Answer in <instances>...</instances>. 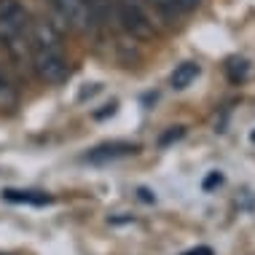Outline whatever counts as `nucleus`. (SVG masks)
Segmentation results:
<instances>
[{
	"label": "nucleus",
	"instance_id": "nucleus-1",
	"mask_svg": "<svg viewBox=\"0 0 255 255\" xmlns=\"http://www.w3.org/2000/svg\"><path fill=\"white\" fill-rule=\"evenodd\" d=\"M30 67L49 86L62 84L70 75V62L65 57L62 32L46 19L30 22Z\"/></svg>",
	"mask_w": 255,
	"mask_h": 255
},
{
	"label": "nucleus",
	"instance_id": "nucleus-2",
	"mask_svg": "<svg viewBox=\"0 0 255 255\" xmlns=\"http://www.w3.org/2000/svg\"><path fill=\"white\" fill-rule=\"evenodd\" d=\"M116 16L124 30L137 40H150L156 35L153 13L142 0H116Z\"/></svg>",
	"mask_w": 255,
	"mask_h": 255
},
{
	"label": "nucleus",
	"instance_id": "nucleus-3",
	"mask_svg": "<svg viewBox=\"0 0 255 255\" xmlns=\"http://www.w3.org/2000/svg\"><path fill=\"white\" fill-rule=\"evenodd\" d=\"M51 8L62 16V22L78 32H89L94 24V11L89 0H49Z\"/></svg>",
	"mask_w": 255,
	"mask_h": 255
},
{
	"label": "nucleus",
	"instance_id": "nucleus-4",
	"mask_svg": "<svg viewBox=\"0 0 255 255\" xmlns=\"http://www.w3.org/2000/svg\"><path fill=\"white\" fill-rule=\"evenodd\" d=\"M134 145L132 142H105V145H97L94 150H89L86 153V161L89 164H110V161H119V158L134 153Z\"/></svg>",
	"mask_w": 255,
	"mask_h": 255
},
{
	"label": "nucleus",
	"instance_id": "nucleus-5",
	"mask_svg": "<svg viewBox=\"0 0 255 255\" xmlns=\"http://www.w3.org/2000/svg\"><path fill=\"white\" fill-rule=\"evenodd\" d=\"M0 22L22 27V30H30L32 16H30V11L24 8L22 0H0Z\"/></svg>",
	"mask_w": 255,
	"mask_h": 255
},
{
	"label": "nucleus",
	"instance_id": "nucleus-6",
	"mask_svg": "<svg viewBox=\"0 0 255 255\" xmlns=\"http://www.w3.org/2000/svg\"><path fill=\"white\" fill-rule=\"evenodd\" d=\"M3 199L11 204H32V207H46L54 202L46 191H16V188L3 191Z\"/></svg>",
	"mask_w": 255,
	"mask_h": 255
},
{
	"label": "nucleus",
	"instance_id": "nucleus-7",
	"mask_svg": "<svg viewBox=\"0 0 255 255\" xmlns=\"http://www.w3.org/2000/svg\"><path fill=\"white\" fill-rule=\"evenodd\" d=\"M199 65L196 62H183V65H177L175 67V73H172V89H177V92H180V89H188L191 84H194V81L199 78Z\"/></svg>",
	"mask_w": 255,
	"mask_h": 255
},
{
	"label": "nucleus",
	"instance_id": "nucleus-8",
	"mask_svg": "<svg viewBox=\"0 0 255 255\" xmlns=\"http://www.w3.org/2000/svg\"><path fill=\"white\" fill-rule=\"evenodd\" d=\"M19 105V92L8 78V70L0 67V110H13Z\"/></svg>",
	"mask_w": 255,
	"mask_h": 255
},
{
	"label": "nucleus",
	"instance_id": "nucleus-9",
	"mask_svg": "<svg viewBox=\"0 0 255 255\" xmlns=\"http://www.w3.org/2000/svg\"><path fill=\"white\" fill-rule=\"evenodd\" d=\"M142 3L150 8V13H158V16L167 19V22H175V19L183 13L175 0H142Z\"/></svg>",
	"mask_w": 255,
	"mask_h": 255
},
{
	"label": "nucleus",
	"instance_id": "nucleus-10",
	"mask_svg": "<svg viewBox=\"0 0 255 255\" xmlns=\"http://www.w3.org/2000/svg\"><path fill=\"white\" fill-rule=\"evenodd\" d=\"M220 183H223V175H218V172H210V175L204 177L202 188H204V191H212V188H215V185H220Z\"/></svg>",
	"mask_w": 255,
	"mask_h": 255
},
{
	"label": "nucleus",
	"instance_id": "nucleus-11",
	"mask_svg": "<svg viewBox=\"0 0 255 255\" xmlns=\"http://www.w3.org/2000/svg\"><path fill=\"white\" fill-rule=\"evenodd\" d=\"M177 137H183V127H175L169 134H164V137H161V145H169L172 140H177Z\"/></svg>",
	"mask_w": 255,
	"mask_h": 255
},
{
	"label": "nucleus",
	"instance_id": "nucleus-12",
	"mask_svg": "<svg viewBox=\"0 0 255 255\" xmlns=\"http://www.w3.org/2000/svg\"><path fill=\"white\" fill-rule=\"evenodd\" d=\"M175 3L180 5V11H183V13H188V11H194L196 5L202 3V0H175Z\"/></svg>",
	"mask_w": 255,
	"mask_h": 255
},
{
	"label": "nucleus",
	"instance_id": "nucleus-13",
	"mask_svg": "<svg viewBox=\"0 0 255 255\" xmlns=\"http://www.w3.org/2000/svg\"><path fill=\"white\" fill-rule=\"evenodd\" d=\"M183 255H215V253H212V247L202 245V247H194V250H188V253H183Z\"/></svg>",
	"mask_w": 255,
	"mask_h": 255
},
{
	"label": "nucleus",
	"instance_id": "nucleus-14",
	"mask_svg": "<svg viewBox=\"0 0 255 255\" xmlns=\"http://www.w3.org/2000/svg\"><path fill=\"white\" fill-rule=\"evenodd\" d=\"M140 199H142V202H153V196H150L148 188H140Z\"/></svg>",
	"mask_w": 255,
	"mask_h": 255
}]
</instances>
